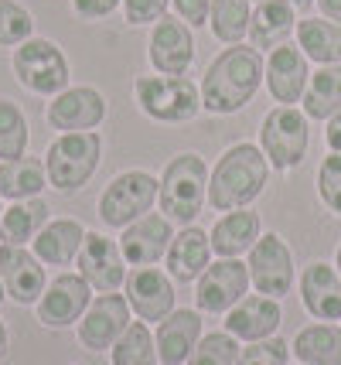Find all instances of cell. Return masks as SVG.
Masks as SVG:
<instances>
[{
  "instance_id": "8fae6325",
  "label": "cell",
  "mask_w": 341,
  "mask_h": 365,
  "mask_svg": "<svg viewBox=\"0 0 341 365\" xmlns=\"http://www.w3.org/2000/svg\"><path fill=\"white\" fill-rule=\"evenodd\" d=\"M195 31L174 14H164L147 31V62L161 76H188L195 65Z\"/></svg>"
},
{
  "instance_id": "ab89813d",
  "label": "cell",
  "mask_w": 341,
  "mask_h": 365,
  "mask_svg": "<svg viewBox=\"0 0 341 365\" xmlns=\"http://www.w3.org/2000/svg\"><path fill=\"white\" fill-rule=\"evenodd\" d=\"M209 11H211V0H171V14L181 17L192 31L209 28Z\"/></svg>"
},
{
  "instance_id": "603a6c76",
  "label": "cell",
  "mask_w": 341,
  "mask_h": 365,
  "mask_svg": "<svg viewBox=\"0 0 341 365\" xmlns=\"http://www.w3.org/2000/svg\"><path fill=\"white\" fill-rule=\"evenodd\" d=\"M209 263H211L209 232L201 225H181L174 239H171V246H167V256H164L167 277L174 284H195Z\"/></svg>"
},
{
  "instance_id": "e0dca14e",
  "label": "cell",
  "mask_w": 341,
  "mask_h": 365,
  "mask_svg": "<svg viewBox=\"0 0 341 365\" xmlns=\"http://www.w3.org/2000/svg\"><path fill=\"white\" fill-rule=\"evenodd\" d=\"M0 284L7 301L31 307L41 301L45 287H48V270L45 263L31 253V246H7L0 242Z\"/></svg>"
},
{
  "instance_id": "7c38bea8",
  "label": "cell",
  "mask_w": 341,
  "mask_h": 365,
  "mask_svg": "<svg viewBox=\"0 0 341 365\" xmlns=\"http://www.w3.org/2000/svg\"><path fill=\"white\" fill-rule=\"evenodd\" d=\"M96 290L82 280V273H58L51 277L41 301L34 304V314H38V324H45L51 331H65V328H75L79 318L85 314V307L93 304Z\"/></svg>"
},
{
  "instance_id": "83f0119b",
  "label": "cell",
  "mask_w": 341,
  "mask_h": 365,
  "mask_svg": "<svg viewBox=\"0 0 341 365\" xmlns=\"http://www.w3.org/2000/svg\"><path fill=\"white\" fill-rule=\"evenodd\" d=\"M48 202L45 198H24V202H11L4 205V219H0V242L7 246H31L34 236L48 222Z\"/></svg>"
},
{
  "instance_id": "f1b7e54d",
  "label": "cell",
  "mask_w": 341,
  "mask_h": 365,
  "mask_svg": "<svg viewBox=\"0 0 341 365\" xmlns=\"http://www.w3.org/2000/svg\"><path fill=\"white\" fill-rule=\"evenodd\" d=\"M293 38H297V48L308 55V62L341 65V24L325 17H300Z\"/></svg>"
},
{
  "instance_id": "2e32d148",
  "label": "cell",
  "mask_w": 341,
  "mask_h": 365,
  "mask_svg": "<svg viewBox=\"0 0 341 365\" xmlns=\"http://www.w3.org/2000/svg\"><path fill=\"white\" fill-rule=\"evenodd\" d=\"M75 273H82V280L96 294H116L127 284V259L120 253V242L103 232H85L75 256Z\"/></svg>"
},
{
  "instance_id": "f546056e",
  "label": "cell",
  "mask_w": 341,
  "mask_h": 365,
  "mask_svg": "<svg viewBox=\"0 0 341 365\" xmlns=\"http://www.w3.org/2000/svg\"><path fill=\"white\" fill-rule=\"evenodd\" d=\"M290 351L304 365H341V328L331 321L308 324L297 331Z\"/></svg>"
},
{
  "instance_id": "5b68a950",
  "label": "cell",
  "mask_w": 341,
  "mask_h": 365,
  "mask_svg": "<svg viewBox=\"0 0 341 365\" xmlns=\"http://www.w3.org/2000/svg\"><path fill=\"white\" fill-rule=\"evenodd\" d=\"M133 99H137V106L147 120L167 123V127L192 123L201 113L198 82H192L188 76H161V72L137 76L133 79Z\"/></svg>"
},
{
  "instance_id": "44dd1931",
  "label": "cell",
  "mask_w": 341,
  "mask_h": 365,
  "mask_svg": "<svg viewBox=\"0 0 341 365\" xmlns=\"http://www.w3.org/2000/svg\"><path fill=\"white\" fill-rule=\"evenodd\" d=\"M201 311L198 307H174L167 318L157 324L154 345H157V359L161 365H184L188 355L195 351V345L201 341Z\"/></svg>"
},
{
  "instance_id": "f6af8a7d",
  "label": "cell",
  "mask_w": 341,
  "mask_h": 365,
  "mask_svg": "<svg viewBox=\"0 0 341 365\" xmlns=\"http://www.w3.org/2000/svg\"><path fill=\"white\" fill-rule=\"evenodd\" d=\"M297 11H308V7H314V0H290Z\"/></svg>"
},
{
  "instance_id": "4316f807",
  "label": "cell",
  "mask_w": 341,
  "mask_h": 365,
  "mask_svg": "<svg viewBox=\"0 0 341 365\" xmlns=\"http://www.w3.org/2000/svg\"><path fill=\"white\" fill-rule=\"evenodd\" d=\"M48 188V171L41 158H14L0 160V198L7 202H24V198H41Z\"/></svg>"
},
{
  "instance_id": "30bf717a",
  "label": "cell",
  "mask_w": 341,
  "mask_h": 365,
  "mask_svg": "<svg viewBox=\"0 0 341 365\" xmlns=\"http://www.w3.org/2000/svg\"><path fill=\"white\" fill-rule=\"evenodd\" d=\"M249 267L246 259H222L211 256L205 273L195 280V307L201 314H222L226 318L236 304L249 294Z\"/></svg>"
},
{
  "instance_id": "ffe728a7",
  "label": "cell",
  "mask_w": 341,
  "mask_h": 365,
  "mask_svg": "<svg viewBox=\"0 0 341 365\" xmlns=\"http://www.w3.org/2000/svg\"><path fill=\"white\" fill-rule=\"evenodd\" d=\"M297 290H300V304L310 318L341 321V273L331 263L325 259L308 263L297 277Z\"/></svg>"
},
{
  "instance_id": "6da1fadb",
  "label": "cell",
  "mask_w": 341,
  "mask_h": 365,
  "mask_svg": "<svg viewBox=\"0 0 341 365\" xmlns=\"http://www.w3.org/2000/svg\"><path fill=\"white\" fill-rule=\"evenodd\" d=\"M266 58L253 45H226L209 65L198 82L201 93V113L211 116H232L253 103V96L263 86Z\"/></svg>"
},
{
  "instance_id": "60d3db41",
  "label": "cell",
  "mask_w": 341,
  "mask_h": 365,
  "mask_svg": "<svg viewBox=\"0 0 341 365\" xmlns=\"http://www.w3.org/2000/svg\"><path fill=\"white\" fill-rule=\"evenodd\" d=\"M120 7H123V0H72V14L79 17V21H89V24L110 17Z\"/></svg>"
},
{
  "instance_id": "7a4b0ae2",
  "label": "cell",
  "mask_w": 341,
  "mask_h": 365,
  "mask_svg": "<svg viewBox=\"0 0 341 365\" xmlns=\"http://www.w3.org/2000/svg\"><path fill=\"white\" fill-rule=\"evenodd\" d=\"M270 160L260 150V143L239 140L226 147L209 175V205L215 212L249 208L270 185Z\"/></svg>"
},
{
  "instance_id": "4fadbf2b",
  "label": "cell",
  "mask_w": 341,
  "mask_h": 365,
  "mask_svg": "<svg viewBox=\"0 0 341 365\" xmlns=\"http://www.w3.org/2000/svg\"><path fill=\"white\" fill-rule=\"evenodd\" d=\"M106 113H110V103L96 86H68L48 99L45 123L55 133H85V130L103 127Z\"/></svg>"
},
{
  "instance_id": "836d02e7",
  "label": "cell",
  "mask_w": 341,
  "mask_h": 365,
  "mask_svg": "<svg viewBox=\"0 0 341 365\" xmlns=\"http://www.w3.org/2000/svg\"><path fill=\"white\" fill-rule=\"evenodd\" d=\"M28 143H31V127H28L21 103L0 96V160L24 158Z\"/></svg>"
},
{
  "instance_id": "7bdbcfd3",
  "label": "cell",
  "mask_w": 341,
  "mask_h": 365,
  "mask_svg": "<svg viewBox=\"0 0 341 365\" xmlns=\"http://www.w3.org/2000/svg\"><path fill=\"white\" fill-rule=\"evenodd\" d=\"M314 4H318V11H321V17H325V21L341 24V0H314Z\"/></svg>"
},
{
  "instance_id": "9c48e42d",
  "label": "cell",
  "mask_w": 341,
  "mask_h": 365,
  "mask_svg": "<svg viewBox=\"0 0 341 365\" xmlns=\"http://www.w3.org/2000/svg\"><path fill=\"white\" fill-rule=\"evenodd\" d=\"M246 267H249V284L263 297H287L297 280V263H293V250L280 232H263L256 246L246 253Z\"/></svg>"
},
{
  "instance_id": "c3c4849f",
  "label": "cell",
  "mask_w": 341,
  "mask_h": 365,
  "mask_svg": "<svg viewBox=\"0 0 341 365\" xmlns=\"http://www.w3.org/2000/svg\"><path fill=\"white\" fill-rule=\"evenodd\" d=\"M0 219H4V198H0Z\"/></svg>"
},
{
  "instance_id": "b9f144b4",
  "label": "cell",
  "mask_w": 341,
  "mask_h": 365,
  "mask_svg": "<svg viewBox=\"0 0 341 365\" xmlns=\"http://www.w3.org/2000/svg\"><path fill=\"white\" fill-rule=\"evenodd\" d=\"M325 140H327V150L341 154V110L325 123Z\"/></svg>"
},
{
  "instance_id": "ba28073f",
  "label": "cell",
  "mask_w": 341,
  "mask_h": 365,
  "mask_svg": "<svg viewBox=\"0 0 341 365\" xmlns=\"http://www.w3.org/2000/svg\"><path fill=\"white\" fill-rule=\"evenodd\" d=\"M310 120L297 106H273L260 123V150L273 171H293L308 158Z\"/></svg>"
},
{
  "instance_id": "bcb514c9",
  "label": "cell",
  "mask_w": 341,
  "mask_h": 365,
  "mask_svg": "<svg viewBox=\"0 0 341 365\" xmlns=\"http://www.w3.org/2000/svg\"><path fill=\"white\" fill-rule=\"evenodd\" d=\"M335 270L341 273V242H338V253H335Z\"/></svg>"
},
{
  "instance_id": "ee69618b",
  "label": "cell",
  "mask_w": 341,
  "mask_h": 365,
  "mask_svg": "<svg viewBox=\"0 0 341 365\" xmlns=\"http://www.w3.org/2000/svg\"><path fill=\"white\" fill-rule=\"evenodd\" d=\"M7 341H11V334H7V324L0 321V355L7 351Z\"/></svg>"
},
{
  "instance_id": "7dc6e473",
  "label": "cell",
  "mask_w": 341,
  "mask_h": 365,
  "mask_svg": "<svg viewBox=\"0 0 341 365\" xmlns=\"http://www.w3.org/2000/svg\"><path fill=\"white\" fill-rule=\"evenodd\" d=\"M4 301H7V294H4V284H0V304H4Z\"/></svg>"
},
{
  "instance_id": "cb8c5ba5",
  "label": "cell",
  "mask_w": 341,
  "mask_h": 365,
  "mask_svg": "<svg viewBox=\"0 0 341 365\" xmlns=\"http://www.w3.org/2000/svg\"><path fill=\"white\" fill-rule=\"evenodd\" d=\"M283 321V307L273 297H263V294H246L243 301L236 304L226 314V331L239 341H263V338H273L276 328Z\"/></svg>"
},
{
  "instance_id": "3957f363",
  "label": "cell",
  "mask_w": 341,
  "mask_h": 365,
  "mask_svg": "<svg viewBox=\"0 0 341 365\" xmlns=\"http://www.w3.org/2000/svg\"><path fill=\"white\" fill-rule=\"evenodd\" d=\"M209 160L195 150H181L164 164L157 178V208L174 225H195L209 205Z\"/></svg>"
},
{
  "instance_id": "ac0fdd59",
  "label": "cell",
  "mask_w": 341,
  "mask_h": 365,
  "mask_svg": "<svg viewBox=\"0 0 341 365\" xmlns=\"http://www.w3.org/2000/svg\"><path fill=\"white\" fill-rule=\"evenodd\" d=\"M174 222L161 215V212H147L137 222H130L127 229H120V253L127 259V267H157L164 256H167V246L174 239Z\"/></svg>"
},
{
  "instance_id": "681fc988",
  "label": "cell",
  "mask_w": 341,
  "mask_h": 365,
  "mask_svg": "<svg viewBox=\"0 0 341 365\" xmlns=\"http://www.w3.org/2000/svg\"><path fill=\"white\" fill-rule=\"evenodd\" d=\"M297 365H304V362H297Z\"/></svg>"
},
{
  "instance_id": "5bb4252c",
  "label": "cell",
  "mask_w": 341,
  "mask_h": 365,
  "mask_svg": "<svg viewBox=\"0 0 341 365\" xmlns=\"http://www.w3.org/2000/svg\"><path fill=\"white\" fill-rule=\"evenodd\" d=\"M123 297L137 314V321L161 324L174 311L178 290H174V280L167 277V270H161V267H133L127 273V284H123Z\"/></svg>"
},
{
  "instance_id": "8d00e7d4",
  "label": "cell",
  "mask_w": 341,
  "mask_h": 365,
  "mask_svg": "<svg viewBox=\"0 0 341 365\" xmlns=\"http://www.w3.org/2000/svg\"><path fill=\"white\" fill-rule=\"evenodd\" d=\"M287 362H290V345L280 334L263 338V341H249L239 351V359H236V365H287Z\"/></svg>"
},
{
  "instance_id": "277c9868",
  "label": "cell",
  "mask_w": 341,
  "mask_h": 365,
  "mask_svg": "<svg viewBox=\"0 0 341 365\" xmlns=\"http://www.w3.org/2000/svg\"><path fill=\"white\" fill-rule=\"evenodd\" d=\"M103 150L106 140L96 130L85 133H58L45 150V171H48V188H55L58 195H75L82 191L93 175L103 164Z\"/></svg>"
},
{
  "instance_id": "d4e9b609",
  "label": "cell",
  "mask_w": 341,
  "mask_h": 365,
  "mask_svg": "<svg viewBox=\"0 0 341 365\" xmlns=\"http://www.w3.org/2000/svg\"><path fill=\"white\" fill-rule=\"evenodd\" d=\"M263 236V219L260 212L253 208H232L222 212L219 222L211 225L209 242H211V256H222V259H243L256 239Z\"/></svg>"
},
{
  "instance_id": "d6a6232c",
  "label": "cell",
  "mask_w": 341,
  "mask_h": 365,
  "mask_svg": "<svg viewBox=\"0 0 341 365\" xmlns=\"http://www.w3.org/2000/svg\"><path fill=\"white\" fill-rule=\"evenodd\" d=\"M110 365H161L154 331L147 321H130V328L120 334L113 349H110Z\"/></svg>"
},
{
  "instance_id": "f35d334b",
  "label": "cell",
  "mask_w": 341,
  "mask_h": 365,
  "mask_svg": "<svg viewBox=\"0 0 341 365\" xmlns=\"http://www.w3.org/2000/svg\"><path fill=\"white\" fill-rule=\"evenodd\" d=\"M123 21L130 28H150L154 21L171 14V0H123Z\"/></svg>"
},
{
  "instance_id": "484cf974",
  "label": "cell",
  "mask_w": 341,
  "mask_h": 365,
  "mask_svg": "<svg viewBox=\"0 0 341 365\" xmlns=\"http://www.w3.org/2000/svg\"><path fill=\"white\" fill-rule=\"evenodd\" d=\"M85 232H89V229H85L79 219H48L45 229L34 236L31 253L38 256L45 267H72L82 250Z\"/></svg>"
},
{
  "instance_id": "4dcf8cb0",
  "label": "cell",
  "mask_w": 341,
  "mask_h": 365,
  "mask_svg": "<svg viewBox=\"0 0 341 365\" xmlns=\"http://www.w3.org/2000/svg\"><path fill=\"white\" fill-rule=\"evenodd\" d=\"M300 110L308 120H331L341 110V65H318V72H310Z\"/></svg>"
},
{
  "instance_id": "74e56055",
  "label": "cell",
  "mask_w": 341,
  "mask_h": 365,
  "mask_svg": "<svg viewBox=\"0 0 341 365\" xmlns=\"http://www.w3.org/2000/svg\"><path fill=\"white\" fill-rule=\"evenodd\" d=\"M318 198L327 212L341 215V154H327L318 168Z\"/></svg>"
},
{
  "instance_id": "9a60e30c",
  "label": "cell",
  "mask_w": 341,
  "mask_h": 365,
  "mask_svg": "<svg viewBox=\"0 0 341 365\" xmlns=\"http://www.w3.org/2000/svg\"><path fill=\"white\" fill-rule=\"evenodd\" d=\"M127 328H130L127 297L123 294H96L75 324V334H79L85 351H110Z\"/></svg>"
},
{
  "instance_id": "d6986e66",
  "label": "cell",
  "mask_w": 341,
  "mask_h": 365,
  "mask_svg": "<svg viewBox=\"0 0 341 365\" xmlns=\"http://www.w3.org/2000/svg\"><path fill=\"white\" fill-rule=\"evenodd\" d=\"M308 79H310V62L308 55L297 48V41H287V45L273 48L266 55L263 82H266V89H270L276 106H297L304 99Z\"/></svg>"
},
{
  "instance_id": "52a82bcc",
  "label": "cell",
  "mask_w": 341,
  "mask_h": 365,
  "mask_svg": "<svg viewBox=\"0 0 341 365\" xmlns=\"http://www.w3.org/2000/svg\"><path fill=\"white\" fill-rule=\"evenodd\" d=\"M154 202H157V175H150L144 168H130V171H120L103 188L96 215L106 229H127L140 215H147Z\"/></svg>"
},
{
  "instance_id": "7402d4cb",
  "label": "cell",
  "mask_w": 341,
  "mask_h": 365,
  "mask_svg": "<svg viewBox=\"0 0 341 365\" xmlns=\"http://www.w3.org/2000/svg\"><path fill=\"white\" fill-rule=\"evenodd\" d=\"M297 7L290 0H256L253 4V17H249V34L246 45H253L256 51L270 55L273 48L287 45L297 31Z\"/></svg>"
},
{
  "instance_id": "d590c367",
  "label": "cell",
  "mask_w": 341,
  "mask_h": 365,
  "mask_svg": "<svg viewBox=\"0 0 341 365\" xmlns=\"http://www.w3.org/2000/svg\"><path fill=\"white\" fill-rule=\"evenodd\" d=\"M239 338L222 328V331H211V334H201V341L195 345V351L188 355L184 365H236L239 359Z\"/></svg>"
},
{
  "instance_id": "8992f818",
  "label": "cell",
  "mask_w": 341,
  "mask_h": 365,
  "mask_svg": "<svg viewBox=\"0 0 341 365\" xmlns=\"http://www.w3.org/2000/svg\"><path fill=\"white\" fill-rule=\"evenodd\" d=\"M11 72L17 86H24L31 96H41V99H51L72 86V68L62 45L38 34L11 51Z\"/></svg>"
},
{
  "instance_id": "1f68e13d",
  "label": "cell",
  "mask_w": 341,
  "mask_h": 365,
  "mask_svg": "<svg viewBox=\"0 0 341 365\" xmlns=\"http://www.w3.org/2000/svg\"><path fill=\"white\" fill-rule=\"evenodd\" d=\"M253 0H211L209 31L219 45H243L249 34Z\"/></svg>"
},
{
  "instance_id": "e575fe53",
  "label": "cell",
  "mask_w": 341,
  "mask_h": 365,
  "mask_svg": "<svg viewBox=\"0 0 341 365\" xmlns=\"http://www.w3.org/2000/svg\"><path fill=\"white\" fill-rule=\"evenodd\" d=\"M28 38H34V14L21 0H0V48L14 51Z\"/></svg>"
}]
</instances>
